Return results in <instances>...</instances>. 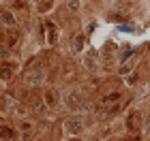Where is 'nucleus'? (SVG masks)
I'll list each match as a JSON object with an SVG mask.
<instances>
[{
	"instance_id": "412c9836",
	"label": "nucleus",
	"mask_w": 150,
	"mask_h": 141,
	"mask_svg": "<svg viewBox=\"0 0 150 141\" xmlns=\"http://www.w3.org/2000/svg\"><path fill=\"white\" fill-rule=\"evenodd\" d=\"M105 2H112V0H105Z\"/></svg>"
},
{
	"instance_id": "1a4fd4ad",
	"label": "nucleus",
	"mask_w": 150,
	"mask_h": 141,
	"mask_svg": "<svg viewBox=\"0 0 150 141\" xmlns=\"http://www.w3.org/2000/svg\"><path fill=\"white\" fill-rule=\"evenodd\" d=\"M17 137V133L11 128V126H0V139H15Z\"/></svg>"
},
{
	"instance_id": "6ab92c4d",
	"label": "nucleus",
	"mask_w": 150,
	"mask_h": 141,
	"mask_svg": "<svg viewBox=\"0 0 150 141\" xmlns=\"http://www.w3.org/2000/svg\"><path fill=\"white\" fill-rule=\"evenodd\" d=\"M133 71V64H127V66H120V75H127V73Z\"/></svg>"
},
{
	"instance_id": "aec40b11",
	"label": "nucleus",
	"mask_w": 150,
	"mask_h": 141,
	"mask_svg": "<svg viewBox=\"0 0 150 141\" xmlns=\"http://www.w3.org/2000/svg\"><path fill=\"white\" fill-rule=\"evenodd\" d=\"M32 2H37V4H41V2H45V0H32Z\"/></svg>"
},
{
	"instance_id": "4468645a",
	"label": "nucleus",
	"mask_w": 150,
	"mask_h": 141,
	"mask_svg": "<svg viewBox=\"0 0 150 141\" xmlns=\"http://www.w3.org/2000/svg\"><path fill=\"white\" fill-rule=\"evenodd\" d=\"M79 6H81V0H67V9H69L71 13L79 11Z\"/></svg>"
},
{
	"instance_id": "2eb2a0df",
	"label": "nucleus",
	"mask_w": 150,
	"mask_h": 141,
	"mask_svg": "<svg viewBox=\"0 0 150 141\" xmlns=\"http://www.w3.org/2000/svg\"><path fill=\"white\" fill-rule=\"evenodd\" d=\"M9 53H11V47H6L4 43H0V58H9Z\"/></svg>"
},
{
	"instance_id": "6e6552de",
	"label": "nucleus",
	"mask_w": 150,
	"mask_h": 141,
	"mask_svg": "<svg viewBox=\"0 0 150 141\" xmlns=\"http://www.w3.org/2000/svg\"><path fill=\"white\" fill-rule=\"evenodd\" d=\"M43 100H45V107H47V109H54V107L58 105V98H56V90L47 88V90L43 92Z\"/></svg>"
},
{
	"instance_id": "f3484780",
	"label": "nucleus",
	"mask_w": 150,
	"mask_h": 141,
	"mask_svg": "<svg viewBox=\"0 0 150 141\" xmlns=\"http://www.w3.org/2000/svg\"><path fill=\"white\" fill-rule=\"evenodd\" d=\"M131 53H133V47H131V45H127V49L120 53V62H125V60H127L129 56H131Z\"/></svg>"
},
{
	"instance_id": "0eeeda50",
	"label": "nucleus",
	"mask_w": 150,
	"mask_h": 141,
	"mask_svg": "<svg viewBox=\"0 0 150 141\" xmlns=\"http://www.w3.org/2000/svg\"><path fill=\"white\" fill-rule=\"evenodd\" d=\"M45 79H47V73H45L43 69H37V71L28 73V83H30V86H43Z\"/></svg>"
},
{
	"instance_id": "7ed1b4c3",
	"label": "nucleus",
	"mask_w": 150,
	"mask_h": 141,
	"mask_svg": "<svg viewBox=\"0 0 150 141\" xmlns=\"http://www.w3.org/2000/svg\"><path fill=\"white\" fill-rule=\"evenodd\" d=\"M22 41V34H19V30H15V26H9L6 30H2V34H0V43H4L6 47H17V43Z\"/></svg>"
},
{
	"instance_id": "423d86ee",
	"label": "nucleus",
	"mask_w": 150,
	"mask_h": 141,
	"mask_svg": "<svg viewBox=\"0 0 150 141\" xmlns=\"http://www.w3.org/2000/svg\"><path fill=\"white\" fill-rule=\"evenodd\" d=\"M81 105H84V98H81V92H77V90H71L69 94H67V107H69L71 111L79 109Z\"/></svg>"
},
{
	"instance_id": "39448f33",
	"label": "nucleus",
	"mask_w": 150,
	"mask_h": 141,
	"mask_svg": "<svg viewBox=\"0 0 150 141\" xmlns=\"http://www.w3.org/2000/svg\"><path fill=\"white\" fill-rule=\"evenodd\" d=\"M15 71H17L15 62H6V60H2V62H0V81H11L13 75H15Z\"/></svg>"
},
{
	"instance_id": "f257e3e1",
	"label": "nucleus",
	"mask_w": 150,
	"mask_h": 141,
	"mask_svg": "<svg viewBox=\"0 0 150 141\" xmlns=\"http://www.w3.org/2000/svg\"><path fill=\"white\" fill-rule=\"evenodd\" d=\"M62 130L67 135H71V137L81 135V133H84V118L81 116H69L62 122Z\"/></svg>"
},
{
	"instance_id": "ddd939ff",
	"label": "nucleus",
	"mask_w": 150,
	"mask_h": 141,
	"mask_svg": "<svg viewBox=\"0 0 150 141\" xmlns=\"http://www.w3.org/2000/svg\"><path fill=\"white\" fill-rule=\"evenodd\" d=\"M32 128H35V124H32L30 120H22V122H19V130H22V133H26V137H30Z\"/></svg>"
},
{
	"instance_id": "20e7f679",
	"label": "nucleus",
	"mask_w": 150,
	"mask_h": 141,
	"mask_svg": "<svg viewBox=\"0 0 150 141\" xmlns=\"http://www.w3.org/2000/svg\"><path fill=\"white\" fill-rule=\"evenodd\" d=\"M122 98V92L120 90H112V92H107V94H103L99 100H97V109H101V111H105L107 107H112L114 103H118V100Z\"/></svg>"
},
{
	"instance_id": "f8f14e48",
	"label": "nucleus",
	"mask_w": 150,
	"mask_h": 141,
	"mask_svg": "<svg viewBox=\"0 0 150 141\" xmlns=\"http://www.w3.org/2000/svg\"><path fill=\"white\" fill-rule=\"evenodd\" d=\"M84 66H86V71H92V73H94V71H97V69H99V64H97V60H94V58L90 56V53H88V56L84 58Z\"/></svg>"
},
{
	"instance_id": "9d476101",
	"label": "nucleus",
	"mask_w": 150,
	"mask_h": 141,
	"mask_svg": "<svg viewBox=\"0 0 150 141\" xmlns=\"http://www.w3.org/2000/svg\"><path fill=\"white\" fill-rule=\"evenodd\" d=\"M0 22H2L4 26H15V17H13L11 11H2L0 13Z\"/></svg>"
},
{
	"instance_id": "f03ea898",
	"label": "nucleus",
	"mask_w": 150,
	"mask_h": 141,
	"mask_svg": "<svg viewBox=\"0 0 150 141\" xmlns=\"http://www.w3.org/2000/svg\"><path fill=\"white\" fill-rule=\"evenodd\" d=\"M125 126H127V130L129 133H142V128H144V116L137 111V109H133V111H129L127 113V118H125Z\"/></svg>"
},
{
	"instance_id": "9b49d317",
	"label": "nucleus",
	"mask_w": 150,
	"mask_h": 141,
	"mask_svg": "<svg viewBox=\"0 0 150 141\" xmlns=\"http://www.w3.org/2000/svg\"><path fill=\"white\" fill-rule=\"evenodd\" d=\"M81 49H84V36H75L71 41V51L73 53H79Z\"/></svg>"
},
{
	"instance_id": "dca6fc26",
	"label": "nucleus",
	"mask_w": 150,
	"mask_h": 141,
	"mask_svg": "<svg viewBox=\"0 0 150 141\" xmlns=\"http://www.w3.org/2000/svg\"><path fill=\"white\" fill-rule=\"evenodd\" d=\"M146 133V137L150 139V111H148V116H146V120H144V128H142Z\"/></svg>"
},
{
	"instance_id": "4be33fe9",
	"label": "nucleus",
	"mask_w": 150,
	"mask_h": 141,
	"mask_svg": "<svg viewBox=\"0 0 150 141\" xmlns=\"http://www.w3.org/2000/svg\"><path fill=\"white\" fill-rule=\"evenodd\" d=\"M0 94H2V88H0Z\"/></svg>"
},
{
	"instance_id": "a211bd4d",
	"label": "nucleus",
	"mask_w": 150,
	"mask_h": 141,
	"mask_svg": "<svg viewBox=\"0 0 150 141\" xmlns=\"http://www.w3.org/2000/svg\"><path fill=\"white\" fill-rule=\"evenodd\" d=\"M137 79H139V77H137V73H133V75H129V77H127V83H129V86H135V83H137Z\"/></svg>"
}]
</instances>
